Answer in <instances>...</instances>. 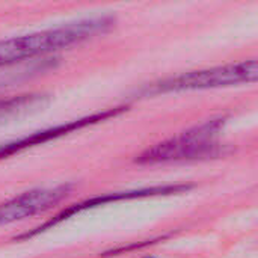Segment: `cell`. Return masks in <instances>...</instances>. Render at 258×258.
I'll list each match as a JSON object with an SVG mask.
<instances>
[{
  "label": "cell",
  "instance_id": "3957f363",
  "mask_svg": "<svg viewBox=\"0 0 258 258\" xmlns=\"http://www.w3.org/2000/svg\"><path fill=\"white\" fill-rule=\"evenodd\" d=\"M257 60L251 59V60H242L236 63L233 62L227 65L171 76L144 86L139 91V94L150 97V95H160L169 92L228 88L242 83H252L257 80Z\"/></svg>",
  "mask_w": 258,
  "mask_h": 258
},
{
  "label": "cell",
  "instance_id": "6da1fadb",
  "mask_svg": "<svg viewBox=\"0 0 258 258\" xmlns=\"http://www.w3.org/2000/svg\"><path fill=\"white\" fill-rule=\"evenodd\" d=\"M115 17L95 15L65 26L14 36L0 41V70L26 59L54 53L80 44L98 33H106L115 26Z\"/></svg>",
  "mask_w": 258,
  "mask_h": 258
},
{
  "label": "cell",
  "instance_id": "8992f818",
  "mask_svg": "<svg viewBox=\"0 0 258 258\" xmlns=\"http://www.w3.org/2000/svg\"><path fill=\"white\" fill-rule=\"evenodd\" d=\"M71 184L39 187L0 203V227L24 221L35 215L51 210L71 194Z\"/></svg>",
  "mask_w": 258,
  "mask_h": 258
},
{
  "label": "cell",
  "instance_id": "ba28073f",
  "mask_svg": "<svg viewBox=\"0 0 258 258\" xmlns=\"http://www.w3.org/2000/svg\"><path fill=\"white\" fill-rule=\"evenodd\" d=\"M144 258H154V257H144Z\"/></svg>",
  "mask_w": 258,
  "mask_h": 258
},
{
  "label": "cell",
  "instance_id": "5b68a950",
  "mask_svg": "<svg viewBox=\"0 0 258 258\" xmlns=\"http://www.w3.org/2000/svg\"><path fill=\"white\" fill-rule=\"evenodd\" d=\"M127 106H115V107H107L98 112H94L91 115L73 119V121H67L63 124H57L54 127H48L39 132H33L27 136L18 138L15 141L6 142V144H0V160L12 157L18 153H23L29 148L38 147V145H44L50 141H56L59 138H63L67 135H71L74 132H79L82 128H86L89 125L103 122V121H109L110 118H115L124 112H127Z\"/></svg>",
  "mask_w": 258,
  "mask_h": 258
},
{
  "label": "cell",
  "instance_id": "7a4b0ae2",
  "mask_svg": "<svg viewBox=\"0 0 258 258\" xmlns=\"http://www.w3.org/2000/svg\"><path fill=\"white\" fill-rule=\"evenodd\" d=\"M224 124L225 118L207 121L175 138L147 148L136 156L135 162L138 165H159L218 157L224 153V145H221L218 141V135Z\"/></svg>",
  "mask_w": 258,
  "mask_h": 258
},
{
  "label": "cell",
  "instance_id": "52a82bcc",
  "mask_svg": "<svg viewBox=\"0 0 258 258\" xmlns=\"http://www.w3.org/2000/svg\"><path fill=\"white\" fill-rule=\"evenodd\" d=\"M47 95L42 94H23L8 98H0V122L18 115L33 112L44 106Z\"/></svg>",
  "mask_w": 258,
  "mask_h": 258
},
{
  "label": "cell",
  "instance_id": "277c9868",
  "mask_svg": "<svg viewBox=\"0 0 258 258\" xmlns=\"http://www.w3.org/2000/svg\"><path fill=\"white\" fill-rule=\"evenodd\" d=\"M194 186L192 184H163V186H151V187H142V189H133V190H122V192H112V194H106V195H100V197H94L89 200H85L79 204L70 206L67 209H63L62 212H59L56 216H53L51 219H48L47 222H44L42 225L33 228L32 231H27L21 236H18V240H24V239H30L33 236H38L53 227H56L57 224L82 213L86 210H92L110 203H119V201H128V200H141V198H153V197H166V195H177V194H184L189 192Z\"/></svg>",
  "mask_w": 258,
  "mask_h": 258
}]
</instances>
